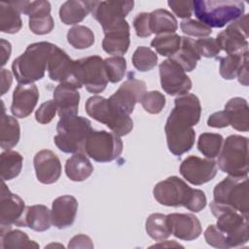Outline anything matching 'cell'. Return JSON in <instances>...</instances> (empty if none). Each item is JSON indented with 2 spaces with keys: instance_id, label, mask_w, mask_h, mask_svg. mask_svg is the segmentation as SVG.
Returning a JSON list of instances; mask_svg holds the SVG:
<instances>
[{
  "instance_id": "6da1fadb",
  "label": "cell",
  "mask_w": 249,
  "mask_h": 249,
  "mask_svg": "<svg viewBox=\"0 0 249 249\" xmlns=\"http://www.w3.org/2000/svg\"><path fill=\"white\" fill-rule=\"evenodd\" d=\"M153 195L161 205L184 206L192 212L201 211L207 202L205 194L201 190L192 189L177 176H170L156 184Z\"/></svg>"
},
{
  "instance_id": "7a4b0ae2",
  "label": "cell",
  "mask_w": 249,
  "mask_h": 249,
  "mask_svg": "<svg viewBox=\"0 0 249 249\" xmlns=\"http://www.w3.org/2000/svg\"><path fill=\"white\" fill-rule=\"evenodd\" d=\"M53 47L50 42L33 43L14 59L12 70L18 84H33L45 76Z\"/></svg>"
},
{
  "instance_id": "3957f363",
  "label": "cell",
  "mask_w": 249,
  "mask_h": 249,
  "mask_svg": "<svg viewBox=\"0 0 249 249\" xmlns=\"http://www.w3.org/2000/svg\"><path fill=\"white\" fill-rule=\"evenodd\" d=\"M244 3L237 0H195L193 12L198 21L208 27L221 28L242 17Z\"/></svg>"
},
{
  "instance_id": "277c9868",
  "label": "cell",
  "mask_w": 249,
  "mask_h": 249,
  "mask_svg": "<svg viewBox=\"0 0 249 249\" xmlns=\"http://www.w3.org/2000/svg\"><path fill=\"white\" fill-rule=\"evenodd\" d=\"M91 131V123L87 118L77 115L63 117L56 124L57 134L53 142L63 153H80L84 151L85 142Z\"/></svg>"
},
{
  "instance_id": "5b68a950",
  "label": "cell",
  "mask_w": 249,
  "mask_h": 249,
  "mask_svg": "<svg viewBox=\"0 0 249 249\" xmlns=\"http://www.w3.org/2000/svg\"><path fill=\"white\" fill-rule=\"evenodd\" d=\"M210 210L217 219L216 227L226 235L230 248L248 242V216L215 201L210 203Z\"/></svg>"
},
{
  "instance_id": "8992f818",
  "label": "cell",
  "mask_w": 249,
  "mask_h": 249,
  "mask_svg": "<svg viewBox=\"0 0 249 249\" xmlns=\"http://www.w3.org/2000/svg\"><path fill=\"white\" fill-rule=\"evenodd\" d=\"M216 163L223 172L231 177H247L248 138L238 134L228 136L223 142Z\"/></svg>"
},
{
  "instance_id": "52a82bcc",
  "label": "cell",
  "mask_w": 249,
  "mask_h": 249,
  "mask_svg": "<svg viewBox=\"0 0 249 249\" xmlns=\"http://www.w3.org/2000/svg\"><path fill=\"white\" fill-rule=\"evenodd\" d=\"M87 114L93 120L106 124L118 136L127 135L133 128V122L129 115L119 111L109 99L93 95L85 104Z\"/></svg>"
},
{
  "instance_id": "ba28073f",
  "label": "cell",
  "mask_w": 249,
  "mask_h": 249,
  "mask_svg": "<svg viewBox=\"0 0 249 249\" xmlns=\"http://www.w3.org/2000/svg\"><path fill=\"white\" fill-rule=\"evenodd\" d=\"M248 180L247 177L235 178L229 176L218 183L213 190L216 203L224 204L248 216Z\"/></svg>"
},
{
  "instance_id": "9c48e42d",
  "label": "cell",
  "mask_w": 249,
  "mask_h": 249,
  "mask_svg": "<svg viewBox=\"0 0 249 249\" xmlns=\"http://www.w3.org/2000/svg\"><path fill=\"white\" fill-rule=\"evenodd\" d=\"M124 144L120 136L106 130H93L88 136L84 152L97 162H109L119 158Z\"/></svg>"
},
{
  "instance_id": "30bf717a",
  "label": "cell",
  "mask_w": 249,
  "mask_h": 249,
  "mask_svg": "<svg viewBox=\"0 0 249 249\" xmlns=\"http://www.w3.org/2000/svg\"><path fill=\"white\" fill-rule=\"evenodd\" d=\"M75 78L90 93H100L108 84L104 59L90 55L75 60Z\"/></svg>"
},
{
  "instance_id": "8fae6325",
  "label": "cell",
  "mask_w": 249,
  "mask_h": 249,
  "mask_svg": "<svg viewBox=\"0 0 249 249\" xmlns=\"http://www.w3.org/2000/svg\"><path fill=\"white\" fill-rule=\"evenodd\" d=\"M168 150L174 156H181L189 152L196 140L193 126L174 110H172L164 125Z\"/></svg>"
},
{
  "instance_id": "7c38bea8",
  "label": "cell",
  "mask_w": 249,
  "mask_h": 249,
  "mask_svg": "<svg viewBox=\"0 0 249 249\" xmlns=\"http://www.w3.org/2000/svg\"><path fill=\"white\" fill-rule=\"evenodd\" d=\"M248 15H243L230 23L217 35L216 41L228 54H242L248 52Z\"/></svg>"
},
{
  "instance_id": "4fadbf2b",
  "label": "cell",
  "mask_w": 249,
  "mask_h": 249,
  "mask_svg": "<svg viewBox=\"0 0 249 249\" xmlns=\"http://www.w3.org/2000/svg\"><path fill=\"white\" fill-rule=\"evenodd\" d=\"M161 89L169 95H182L192 89V81L183 67L172 58H167L160 64Z\"/></svg>"
},
{
  "instance_id": "5bb4252c",
  "label": "cell",
  "mask_w": 249,
  "mask_h": 249,
  "mask_svg": "<svg viewBox=\"0 0 249 249\" xmlns=\"http://www.w3.org/2000/svg\"><path fill=\"white\" fill-rule=\"evenodd\" d=\"M133 6V1H92L91 15L105 32L124 20Z\"/></svg>"
},
{
  "instance_id": "9a60e30c",
  "label": "cell",
  "mask_w": 249,
  "mask_h": 249,
  "mask_svg": "<svg viewBox=\"0 0 249 249\" xmlns=\"http://www.w3.org/2000/svg\"><path fill=\"white\" fill-rule=\"evenodd\" d=\"M146 93V83L133 77H128L120 88L108 98L110 103L119 111L130 115L137 102Z\"/></svg>"
},
{
  "instance_id": "2e32d148",
  "label": "cell",
  "mask_w": 249,
  "mask_h": 249,
  "mask_svg": "<svg viewBox=\"0 0 249 249\" xmlns=\"http://www.w3.org/2000/svg\"><path fill=\"white\" fill-rule=\"evenodd\" d=\"M180 173L189 183L199 186L211 181L217 174V163L212 159L187 157L180 164Z\"/></svg>"
},
{
  "instance_id": "e0dca14e",
  "label": "cell",
  "mask_w": 249,
  "mask_h": 249,
  "mask_svg": "<svg viewBox=\"0 0 249 249\" xmlns=\"http://www.w3.org/2000/svg\"><path fill=\"white\" fill-rule=\"evenodd\" d=\"M25 208L23 199L19 196L11 193L6 184L3 183L0 202L1 232L11 230L12 225L21 227Z\"/></svg>"
},
{
  "instance_id": "ac0fdd59",
  "label": "cell",
  "mask_w": 249,
  "mask_h": 249,
  "mask_svg": "<svg viewBox=\"0 0 249 249\" xmlns=\"http://www.w3.org/2000/svg\"><path fill=\"white\" fill-rule=\"evenodd\" d=\"M47 70L51 80L59 83H70L79 89L82 88L75 78V60H72L63 50L54 44L49 57Z\"/></svg>"
},
{
  "instance_id": "d6986e66",
  "label": "cell",
  "mask_w": 249,
  "mask_h": 249,
  "mask_svg": "<svg viewBox=\"0 0 249 249\" xmlns=\"http://www.w3.org/2000/svg\"><path fill=\"white\" fill-rule=\"evenodd\" d=\"M22 14L29 17L28 26L32 33L45 35L53 29L54 22L51 16V4L49 1H25Z\"/></svg>"
},
{
  "instance_id": "ffe728a7",
  "label": "cell",
  "mask_w": 249,
  "mask_h": 249,
  "mask_svg": "<svg viewBox=\"0 0 249 249\" xmlns=\"http://www.w3.org/2000/svg\"><path fill=\"white\" fill-rule=\"evenodd\" d=\"M166 223L171 234L182 240H195L201 231L199 220L189 213H171L166 215Z\"/></svg>"
},
{
  "instance_id": "44dd1931",
  "label": "cell",
  "mask_w": 249,
  "mask_h": 249,
  "mask_svg": "<svg viewBox=\"0 0 249 249\" xmlns=\"http://www.w3.org/2000/svg\"><path fill=\"white\" fill-rule=\"evenodd\" d=\"M33 164L38 181L42 184H53L56 182L61 175V163L56 156L51 150H41L34 156Z\"/></svg>"
},
{
  "instance_id": "7402d4cb",
  "label": "cell",
  "mask_w": 249,
  "mask_h": 249,
  "mask_svg": "<svg viewBox=\"0 0 249 249\" xmlns=\"http://www.w3.org/2000/svg\"><path fill=\"white\" fill-rule=\"evenodd\" d=\"M39 99V90L34 84H18L13 92L11 112L17 118L28 117Z\"/></svg>"
},
{
  "instance_id": "603a6c76",
  "label": "cell",
  "mask_w": 249,
  "mask_h": 249,
  "mask_svg": "<svg viewBox=\"0 0 249 249\" xmlns=\"http://www.w3.org/2000/svg\"><path fill=\"white\" fill-rule=\"evenodd\" d=\"M129 24L124 19L104 32L105 36L102 41V48L109 54H124L130 45Z\"/></svg>"
},
{
  "instance_id": "cb8c5ba5",
  "label": "cell",
  "mask_w": 249,
  "mask_h": 249,
  "mask_svg": "<svg viewBox=\"0 0 249 249\" xmlns=\"http://www.w3.org/2000/svg\"><path fill=\"white\" fill-rule=\"evenodd\" d=\"M77 210L78 201L73 196L56 197L52 204V224L59 230L71 227L75 222Z\"/></svg>"
},
{
  "instance_id": "d4e9b609",
  "label": "cell",
  "mask_w": 249,
  "mask_h": 249,
  "mask_svg": "<svg viewBox=\"0 0 249 249\" xmlns=\"http://www.w3.org/2000/svg\"><path fill=\"white\" fill-rule=\"evenodd\" d=\"M79 88L70 83H60L53 90V101L60 118L77 115L79 111Z\"/></svg>"
},
{
  "instance_id": "484cf974",
  "label": "cell",
  "mask_w": 249,
  "mask_h": 249,
  "mask_svg": "<svg viewBox=\"0 0 249 249\" xmlns=\"http://www.w3.org/2000/svg\"><path fill=\"white\" fill-rule=\"evenodd\" d=\"M25 1L0 3V30L3 33L15 34L22 27L20 14H22Z\"/></svg>"
},
{
  "instance_id": "4316f807",
  "label": "cell",
  "mask_w": 249,
  "mask_h": 249,
  "mask_svg": "<svg viewBox=\"0 0 249 249\" xmlns=\"http://www.w3.org/2000/svg\"><path fill=\"white\" fill-rule=\"evenodd\" d=\"M248 103L242 97L231 98L225 105V113L229 124L238 131L249 130V112Z\"/></svg>"
},
{
  "instance_id": "83f0119b",
  "label": "cell",
  "mask_w": 249,
  "mask_h": 249,
  "mask_svg": "<svg viewBox=\"0 0 249 249\" xmlns=\"http://www.w3.org/2000/svg\"><path fill=\"white\" fill-rule=\"evenodd\" d=\"M51 210L43 204L26 206L21 227H28L35 231H45L51 228Z\"/></svg>"
},
{
  "instance_id": "f1b7e54d",
  "label": "cell",
  "mask_w": 249,
  "mask_h": 249,
  "mask_svg": "<svg viewBox=\"0 0 249 249\" xmlns=\"http://www.w3.org/2000/svg\"><path fill=\"white\" fill-rule=\"evenodd\" d=\"M91 6L92 1H66L59 8V18L66 25L77 24L91 13Z\"/></svg>"
},
{
  "instance_id": "f546056e",
  "label": "cell",
  "mask_w": 249,
  "mask_h": 249,
  "mask_svg": "<svg viewBox=\"0 0 249 249\" xmlns=\"http://www.w3.org/2000/svg\"><path fill=\"white\" fill-rule=\"evenodd\" d=\"M174 111L185 119L191 125L198 124L201 115V105L196 95L193 93H186L179 95L174 100Z\"/></svg>"
},
{
  "instance_id": "4dcf8cb0",
  "label": "cell",
  "mask_w": 249,
  "mask_h": 249,
  "mask_svg": "<svg viewBox=\"0 0 249 249\" xmlns=\"http://www.w3.org/2000/svg\"><path fill=\"white\" fill-rule=\"evenodd\" d=\"M64 169L67 177L75 182L85 181L93 172V166L90 160L82 152L70 157L65 162Z\"/></svg>"
},
{
  "instance_id": "1f68e13d",
  "label": "cell",
  "mask_w": 249,
  "mask_h": 249,
  "mask_svg": "<svg viewBox=\"0 0 249 249\" xmlns=\"http://www.w3.org/2000/svg\"><path fill=\"white\" fill-rule=\"evenodd\" d=\"M200 54L196 46V41L189 37H181V45L178 52L169 58L178 62L185 71L191 72L195 70L197 62L200 60Z\"/></svg>"
},
{
  "instance_id": "d6a6232c",
  "label": "cell",
  "mask_w": 249,
  "mask_h": 249,
  "mask_svg": "<svg viewBox=\"0 0 249 249\" xmlns=\"http://www.w3.org/2000/svg\"><path fill=\"white\" fill-rule=\"evenodd\" d=\"M20 137V127L18 120L5 114L3 105V114L0 128V146L3 150H10L15 147Z\"/></svg>"
},
{
  "instance_id": "836d02e7",
  "label": "cell",
  "mask_w": 249,
  "mask_h": 249,
  "mask_svg": "<svg viewBox=\"0 0 249 249\" xmlns=\"http://www.w3.org/2000/svg\"><path fill=\"white\" fill-rule=\"evenodd\" d=\"M150 28L152 34L156 35L175 33L178 28V22L167 10L157 9L150 13Z\"/></svg>"
},
{
  "instance_id": "e575fe53",
  "label": "cell",
  "mask_w": 249,
  "mask_h": 249,
  "mask_svg": "<svg viewBox=\"0 0 249 249\" xmlns=\"http://www.w3.org/2000/svg\"><path fill=\"white\" fill-rule=\"evenodd\" d=\"M23 157L16 151L6 150L0 155V169L1 177L4 181H9L17 176L21 171Z\"/></svg>"
},
{
  "instance_id": "d590c367",
  "label": "cell",
  "mask_w": 249,
  "mask_h": 249,
  "mask_svg": "<svg viewBox=\"0 0 249 249\" xmlns=\"http://www.w3.org/2000/svg\"><path fill=\"white\" fill-rule=\"evenodd\" d=\"M181 36L176 33H165L157 35L151 42L156 52L162 56L172 57L180 49Z\"/></svg>"
},
{
  "instance_id": "8d00e7d4",
  "label": "cell",
  "mask_w": 249,
  "mask_h": 249,
  "mask_svg": "<svg viewBox=\"0 0 249 249\" xmlns=\"http://www.w3.org/2000/svg\"><path fill=\"white\" fill-rule=\"evenodd\" d=\"M148 235L156 241L166 239L171 234L166 223V215L161 213L151 214L145 224Z\"/></svg>"
},
{
  "instance_id": "74e56055",
  "label": "cell",
  "mask_w": 249,
  "mask_h": 249,
  "mask_svg": "<svg viewBox=\"0 0 249 249\" xmlns=\"http://www.w3.org/2000/svg\"><path fill=\"white\" fill-rule=\"evenodd\" d=\"M39 244L30 240L28 235L19 230H7L1 232V248H38Z\"/></svg>"
},
{
  "instance_id": "f35d334b",
  "label": "cell",
  "mask_w": 249,
  "mask_h": 249,
  "mask_svg": "<svg viewBox=\"0 0 249 249\" xmlns=\"http://www.w3.org/2000/svg\"><path fill=\"white\" fill-rule=\"evenodd\" d=\"M224 138L219 133L203 132L197 140V149L207 159H214L219 156Z\"/></svg>"
},
{
  "instance_id": "ab89813d",
  "label": "cell",
  "mask_w": 249,
  "mask_h": 249,
  "mask_svg": "<svg viewBox=\"0 0 249 249\" xmlns=\"http://www.w3.org/2000/svg\"><path fill=\"white\" fill-rule=\"evenodd\" d=\"M245 61H248V52L242 54H227L221 57L219 67L220 75L225 80L236 78L239 69Z\"/></svg>"
},
{
  "instance_id": "60d3db41",
  "label": "cell",
  "mask_w": 249,
  "mask_h": 249,
  "mask_svg": "<svg viewBox=\"0 0 249 249\" xmlns=\"http://www.w3.org/2000/svg\"><path fill=\"white\" fill-rule=\"evenodd\" d=\"M67 42L74 49H88L94 43V34L92 30L87 26L76 25L68 30Z\"/></svg>"
},
{
  "instance_id": "b9f144b4",
  "label": "cell",
  "mask_w": 249,
  "mask_h": 249,
  "mask_svg": "<svg viewBox=\"0 0 249 249\" xmlns=\"http://www.w3.org/2000/svg\"><path fill=\"white\" fill-rule=\"evenodd\" d=\"M131 60L138 71L147 72L157 65L158 55L151 48L140 46L134 51Z\"/></svg>"
},
{
  "instance_id": "7bdbcfd3",
  "label": "cell",
  "mask_w": 249,
  "mask_h": 249,
  "mask_svg": "<svg viewBox=\"0 0 249 249\" xmlns=\"http://www.w3.org/2000/svg\"><path fill=\"white\" fill-rule=\"evenodd\" d=\"M104 65L110 83H118L124 77L126 70V60L124 57L120 55L107 57L104 59Z\"/></svg>"
},
{
  "instance_id": "ee69618b",
  "label": "cell",
  "mask_w": 249,
  "mask_h": 249,
  "mask_svg": "<svg viewBox=\"0 0 249 249\" xmlns=\"http://www.w3.org/2000/svg\"><path fill=\"white\" fill-rule=\"evenodd\" d=\"M140 102L146 112L150 114H159L165 106V96L158 90L146 91Z\"/></svg>"
},
{
  "instance_id": "f6af8a7d",
  "label": "cell",
  "mask_w": 249,
  "mask_h": 249,
  "mask_svg": "<svg viewBox=\"0 0 249 249\" xmlns=\"http://www.w3.org/2000/svg\"><path fill=\"white\" fill-rule=\"evenodd\" d=\"M180 28L183 33L193 36V37H200L204 38L211 34L212 30L207 25L203 24L202 22L191 18L183 19L180 22Z\"/></svg>"
},
{
  "instance_id": "bcb514c9",
  "label": "cell",
  "mask_w": 249,
  "mask_h": 249,
  "mask_svg": "<svg viewBox=\"0 0 249 249\" xmlns=\"http://www.w3.org/2000/svg\"><path fill=\"white\" fill-rule=\"evenodd\" d=\"M204 238L207 244L215 248L229 249V243L226 235L216 227V225H210L204 231Z\"/></svg>"
},
{
  "instance_id": "7dc6e473",
  "label": "cell",
  "mask_w": 249,
  "mask_h": 249,
  "mask_svg": "<svg viewBox=\"0 0 249 249\" xmlns=\"http://www.w3.org/2000/svg\"><path fill=\"white\" fill-rule=\"evenodd\" d=\"M196 46L200 56L202 55L208 58L216 57L221 52L216 39L212 37H204L196 40Z\"/></svg>"
},
{
  "instance_id": "c3c4849f",
  "label": "cell",
  "mask_w": 249,
  "mask_h": 249,
  "mask_svg": "<svg viewBox=\"0 0 249 249\" xmlns=\"http://www.w3.org/2000/svg\"><path fill=\"white\" fill-rule=\"evenodd\" d=\"M57 111L56 104L53 100H48L42 103L35 112V119L42 124H49L55 116Z\"/></svg>"
},
{
  "instance_id": "681fc988",
  "label": "cell",
  "mask_w": 249,
  "mask_h": 249,
  "mask_svg": "<svg viewBox=\"0 0 249 249\" xmlns=\"http://www.w3.org/2000/svg\"><path fill=\"white\" fill-rule=\"evenodd\" d=\"M133 27L135 33L140 38H146L151 36L150 28V13H140L133 19Z\"/></svg>"
},
{
  "instance_id": "f907efd6",
  "label": "cell",
  "mask_w": 249,
  "mask_h": 249,
  "mask_svg": "<svg viewBox=\"0 0 249 249\" xmlns=\"http://www.w3.org/2000/svg\"><path fill=\"white\" fill-rule=\"evenodd\" d=\"M167 4L178 18H181L184 19L190 18V17L193 14V1L169 0Z\"/></svg>"
},
{
  "instance_id": "816d5d0a",
  "label": "cell",
  "mask_w": 249,
  "mask_h": 249,
  "mask_svg": "<svg viewBox=\"0 0 249 249\" xmlns=\"http://www.w3.org/2000/svg\"><path fill=\"white\" fill-rule=\"evenodd\" d=\"M207 124L215 128H222L230 125L225 111H218L211 114L207 120Z\"/></svg>"
},
{
  "instance_id": "f5cc1de1",
  "label": "cell",
  "mask_w": 249,
  "mask_h": 249,
  "mask_svg": "<svg viewBox=\"0 0 249 249\" xmlns=\"http://www.w3.org/2000/svg\"><path fill=\"white\" fill-rule=\"evenodd\" d=\"M68 248H93V243L89 236L86 234H77L73 236L69 243Z\"/></svg>"
},
{
  "instance_id": "db71d44e",
  "label": "cell",
  "mask_w": 249,
  "mask_h": 249,
  "mask_svg": "<svg viewBox=\"0 0 249 249\" xmlns=\"http://www.w3.org/2000/svg\"><path fill=\"white\" fill-rule=\"evenodd\" d=\"M12 82V73L8 69L3 68L1 70V95H4L10 89Z\"/></svg>"
},
{
  "instance_id": "11a10c76",
  "label": "cell",
  "mask_w": 249,
  "mask_h": 249,
  "mask_svg": "<svg viewBox=\"0 0 249 249\" xmlns=\"http://www.w3.org/2000/svg\"><path fill=\"white\" fill-rule=\"evenodd\" d=\"M1 63L2 65H5L7 63V60L10 58L11 52H12V46L9 41H6L4 39H1Z\"/></svg>"
},
{
  "instance_id": "9f6ffc18",
  "label": "cell",
  "mask_w": 249,
  "mask_h": 249,
  "mask_svg": "<svg viewBox=\"0 0 249 249\" xmlns=\"http://www.w3.org/2000/svg\"><path fill=\"white\" fill-rule=\"evenodd\" d=\"M247 64L248 61H245L243 63V65L241 66V68L238 71L237 74V78H238V82L240 84H242L243 86H247L248 85V71H247Z\"/></svg>"
}]
</instances>
